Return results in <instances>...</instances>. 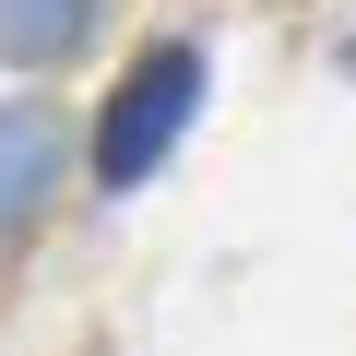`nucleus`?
<instances>
[{"label":"nucleus","mask_w":356,"mask_h":356,"mask_svg":"<svg viewBox=\"0 0 356 356\" xmlns=\"http://www.w3.org/2000/svg\"><path fill=\"white\" fill-rule=\"evenodd\" d=\"M202 119V48H143L131 72H119V95H107V119H95V178L107 191H143V178L178 154V131Z\"/></svg>","instance_id":"nucleus-1"},{"label":"nucleus","mask_w":356,"mask_h":356,"mask_svg":"<svg viewBox=\"0 0 356 356\" xmlns=\"http://www.w3.org/2000/svg\"><path fill=\"white\" fill-rule=\"evenodd\" d=\"M60 178V119L48 107H0V238H13Z\"/></svg>","instance_id":"nucleus-2"},{"label":"nucleus","mask_w":356,"mask_h":356,"mask_svg":"<svg viewBox=\"0 0 356 356\" xmlns=\"http://www.w3.org/2000/svg\"><path fill=\"white\" fill-rule=\"evenodd\" d=\"M83 36H95V0H0V60H24V72L72 60Z\"/></svg>","instance_id":"nucleus-3"},{"label":"nucleus","mask_w":356,"mask_h":356,"mask_svg":"<svg viewBox=\"0 0 356 356\" xmlns=\"http://www.w3.org/2000/svg\"><path fill=\"white\" fill-rule=\"evenodd\" d=\"M344 72H356V36H344Z\"/></svg>","instance_id":"nucleus-4"}]
</instances>
